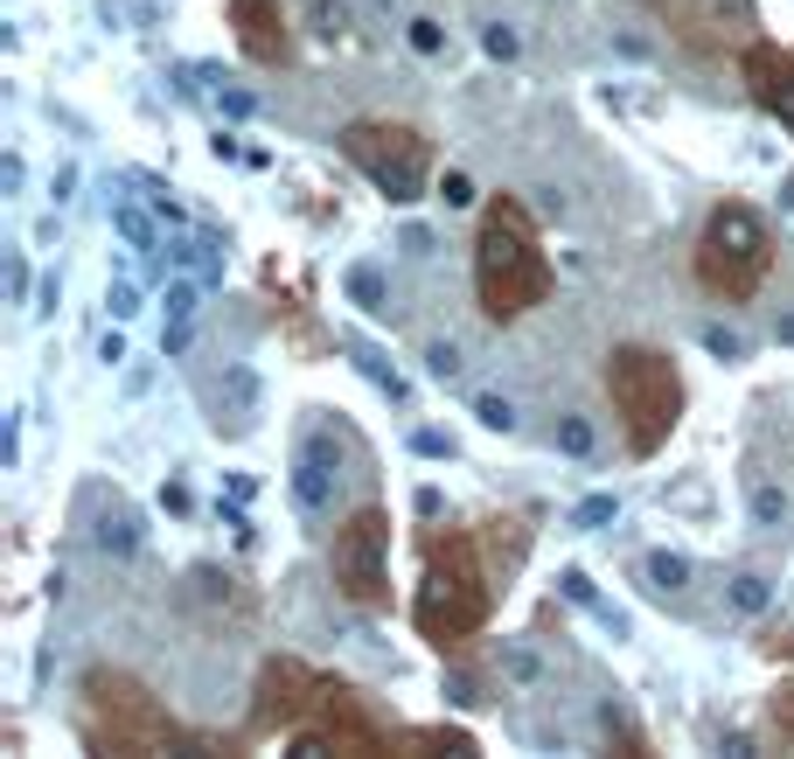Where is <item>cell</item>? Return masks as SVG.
I'll use <instances>...</instances> for the list:
<instances>
[{"label": "cell", "mask_w": 794, "mask_h": 759, "mask_svg": "<svg viewBox=\"0 0 794 759\" xmlns=\"http://www.w3.org/2000/svg\"><path fill=\"white\" fill-rule=\"evenodd\" d=\"M425 370L440 376V384H446V376H460V349H453V341H425Z\"/></svg>", "instance_id": "4316f807"}, {"label": "cell", "mask_w": 794, "mask_h": 759, "mask_svg": "<svg viewBox=\"0 0 794 759\" xmlns=\"http://www.w3.org/2000/svg\"><path fill=\"white\" fill-rule=\"evenodd\" d=\"M320 682L314 669H300V662H272V669L258 676V717L265 725H307L314 704H320Z\"/></svg>", "instance_id": "8fae6325"}, {"label": "cell", "mask_w": 794, "mask_h": 759, "mask_svg": "<svg viewBox=\"0 0 794 759\" xmlns=\"http://www.w3.org/2000/svg\"><path fill=\"white\" fill-rule=\"evenodd\" d=\"M196 300H202V287H196V279H167L161 307H167V320H196Z\"/></svg>", "instance_id": "603a6c76"}, {"label": "cell", "mask_w": 794, "mask_h": 759, "mask_svg": "<svg viewBox=\"0 0 794 759\" xmlns=\"http://www.w3.org/2000/svg\"><path fill=\"white\" fill-rule=\"evenodd\" d=\"M502 669H509V676H523V682H537V676H544V662L529 655V649H502Z\"/></svg>", "instance_id": "4dcf8cb0"}, {"label": "cell", "mask_w": 794, "mask_h": 759, "mask_svg": "<svg viewBox=\"0 0 794 759\" xmlns=\"http://www.w3.org/2000/svg\"><path fill=\"white\" fill-rule=\"evenodd\" d=\"M35 300H43V307H35V314H56V300H63V279H56V272H49V279H43V287H35Z\"/></svg>", "instance_id": "f35d334b"}, {"label": "cell", "mask_w": 794, "mask_h": 759, "mask_svg": "<svg viewBox=\"0 0 794 759\" xmlns=\"http://www.w3.org/2000/svg\"><path fill=\"white\" fill-rule=\"evenodd\" d=\"M217 105L231 112V119H244V112H252V91H217Z\"/></svg>", "instance_id": "ab89813d"}, {"label": "cell", "mask_w": 794, "mask_h": 759, "mask_svg": "<svg viewBox=\"0 0 794 759\" xmlns=\"http://www.w3.org/2000/svg\"><path fill=\"white\" fill-rule=\"evenodd\" d=\"M746 84H752V98H760V112H773L781 126H794V56L787 49L752 43L746 49Z\"/></svg>", "instance_id": "7c38bea8"}, {"label": "cell", "mask_w": 794, "mask_h": 759, "mask_svg": "<svg viewBox=\"0 0 794 759\" xmlns=\"http://www.w3.org/2000/svg\"><path fill=\"white\" fill-rule=\"evenodd\" d=\"M607 390H614L620 419H628V446L634 453H655L676 432L684 384H676L669 355H655V349H614L607 355Z\"/></svg>", "instance_id": "7a4b0ae2"}, {"label": "cell", "mask_w": 794, "mask_h": 759, "mask_svg": "<svg viewBox=\"0 0 794 759\" xmlns=\"http://www.w3.org/2000/svg\"><path fill=\"white\" fill-rule=\"evenodd\" d=\"M475 287H481V314L488 320H516L544 300L551 287V265L537 252V231H529V210L523 202H495L481 217V237H475Z\"/></svg>", "instance_id": "6da1fadb"}, {"label": "cell", "mask_w": 794, "mask_h": 759, "mask_svg": "<svg viewBox=\"0 0 794 759\" xmlns=\"http://www.w3.org/2000/svg\"><path fill=\"white\" fill-rule=\"evenodd\" d=\"M49 196H56V210H63V202H70V196H78V161H63V167H56V182H49Z\"/></svg>", "instance_id": "1f68e13d"}, {"label": "cell", "mask_w": 794, "mask_h": 759, "mask_svg": "<svg viewBox=\"0 0 794 759\" xmlns=\"http://www.w3.org/2000/svg\"><path fill=\"white\" fill-rule=\"evenodd\" d=\"M446 704H453V711H467V704H481V697H475V682H467V676H446Z\"/></svg>", "instance_id": "d590c367"}, {"label": "cell", "mask_w": 794, "mask_h": 759, "mask_svg": "<svg viewBox=\"0 0 794 759\" xmlns=\"http://www.w3.org/2000/svg\"><path fill=\"white\" fill-rule=\"evenodd\" d=\"M599 446V432L593 419H558V453H572V460H585V453Z\"/></svg>", "instance_id": "7402d4cb"}, {"label": "cell", "mask_w": 794, "mask_h": 759, "mask_svg": "<svg viewBox=\"0 0 794 759\" xmlns=\"http://www.w3.org/2000/svg\"><path fill=\"white\" fill-rule=\"evenodd\" d=\"M405 252H411V258L432 252V231H425V223H411V231H405Z\"/></svg>", "instance_id": "b9f144b4"}, {"label": "cell", "mask_w": 794, "mask_h": 759, "mask_svg": "<svg viewBox=\"0 0 794 759\" xmlns=\"http://www.w3.org/2000/svg\"><path fill=\"white\" fill-rule=\"evenodd\" d=\"M161 349H167V355H182V349H188V320H167V335H161Z\"/></svg>", "instance_id": "60d3db41"}, {"label": "cell", "mask_w": 794, "mask_h": 759, "mask_svg": "<svg viewBox=\"0 0 794 759\" xmlns=\"http://www.w3.org/2000/svg\"><path fill=\"white\" fill-rule=\"evenodd\" d=\"M231 22H237V43H244L252 63H279V56H287V28H279V8H272V0H237Z\"/></svg>", "instance_id": "4fadbf2b"}, {"label": "cell", "mask_w": 794, "mask_h": 759, "mask_svg": "<svg viewBox=\"0 0 794 759\" xmlns=\"http://www.w3.org/2000/svg\"><path fill=\"white\" fill-rule=\"evenodd\" d=\"M669 14V28L697 49H725V43H746L752 28V0H655Z\"/></svg>", "instance_id": "9c48e42d"}, {"label": "cell", "mask_w": 794, "mask_h": 759, "mask_svg": "<svg viewBox=\"0 0 794 759\" xmlns=\"http://www.w3.org/2000/svg\"><path fill=\"white\" fill-rule=\"evenodd\" d=\"M440 202H446V210H467V202H475V182H467L460 167H446V182H440Z\"/></svg>", "instance_id": "f1b7e54d"}, {"label": "cell", "mask_w": 794, "mask_h": 759, "mask_svg": "<svg viewBox=\"0 0 794 759\" xmlns=\"http://www.w3.org/2000/svg\"><path fill=\"white\" fill-rule=\"evenodd\" d=\"M223 390H231V411H237L231 425H252L258 419V376L237 363V370H223Z\"/></svg>", "instance_id": "2e32d148"}, {"label": "cell", "mask_w": 794, "mask_h": 759, "mask_svg": "<svg viewBox=\"0 0 794 759\" xmlns=\"http://www.w3.org/2000/svg\"><path fill=\"white\" fill-rule=\"evenodd\" d=\"M335 585L355 606H376L390 585V516L384 509H355V516L335 529Z\"/></svg>", "instance_id": "8992f818"}, {"label": "cell", "mask_w": 794, "mask_h": 759, "mask_svg": "<svg viewBox=\"0 0 794 759\" xmlns=\"http://www.w3.org/2000/svg\"><path fill=\"white\" fill-rule=\"evenodd\" d=\"M384 738H376V725L363 711H355L349 690H320L314 704V725L293 732V759H320V752H376Z\"/></svg>", "instance_id": "ba28073f"}, {"label": "cell", "mask_w": 794, "mask_h": 759, "mask_svg": "<svg viewBox=\"0 0 794 759\" xmlns=\"http://www.w3.org/2000/svg\"><path fill=\"white\" fill-rule=\"evenodd\" d=\"M112 231H119L132 252H147V244H154V231H147V217H140V210H112Z\"/></svg>", "instance_id": "484cf974"}, {"label": "cell", "mask_w": 794, "mask_h": 759, "mask_svg": "<svg viewBox=\"0 0 794 759\" xmlns=\"http://www.w3.org/2000/svg\"><path fill=\"white\" fill-rule=\"evenodd\" d=\"M475 419H481L488 432H516V405H509L502 390H481V397H475Z\"/></svg>", "instance_id": "44dd1931"}, {"label": "cell", "mask_w": 794, "mask_h": 759, "mask_svg": "<svg viewBox=\"0 0 794 759\" xmlns=\"http://www.w3.org/2000/svg\"><path fill=\"white\" fill-rule=\"evenodd\" d=\"M767 265H773L767 223L752 217L746 202H725V210L704 223V244H697V279H704L711 293H725V300H746V293H760Z\"/></svg>", "instance_id": "277c9868"}, {"label": "cell", "mask_w": 794, "mask_h": 759, "mask_svg": "<svg viewBox=\"0 0 794 759\" xmlns=\"http://www.w3.org/2000/svg\"><path fill=\"white\" fill-rule=\"evenodd\" d=\"M98 550H105V558H132V550H140V516L105 509V516H98Z\"/></svg>", "instance_id": "5bb4252c"}, {"label": "cell", "mask_w": 794, "mask_h": 759, "mask_svg": "<svg viewBox=\"0 0 794 759\" xmlns=\"http://www.w3.org/2000/svg\"><path fill=\"white\" fill-rule=\"evenodd\" d=\"M746 502H752V523H760V529H781V523H787V488L752 481V488H746Z\"/></svg>", "instance_id": "e0dca14e"}, {"label": "cell", "mask_w": 794, "mask_h": 759, "mask_svg": "<svg viewBox=\"0 0 794 759\" xmlns=\"http://www.w3.org/2000/svg\"><path fill=\"white\" fill-rule=\"evenodd\" d=\"M411 49H419V56H440L446 49V28L440 22H411Z\"/></svg>", "instance_id": "f546056e"}, {"label": "cell", "mask_w": 794, "mask_h": 759, "mask_svg": "<svg viewBox=\"0 0 794 759\" xmlns=\"http://www.w3.org/2000/svg\"><path fill=\"white\" fill-rule=\"evenodd\" d=\"M105 307H112V320H132V314H140V287H132V279L105 287Z\"/></svg>", "instance_id": "83f0119b"}, {"label": "cell", "mask_w": 794, "mask_h": 759, "mask_svg": "<svg viewBox=\"0 0 794 759\" xmlns=\"http://www.w3.org/2000/svg\"><path fill=\"white\" fill-rule=\"evenodd\" d=\"M8 300H28V265L8 258Z\"/></svg>", "instance_id": "74e56055"}, {"label": "cell", "mask_w": 794, "mask_h": 759, "mask_svg": "<svg viewBox=\"0 0 794 759\" xmlns=\"http://www.w3.org/2000/svg\"><path fill=\"white\" fill-rule=\"evenodd\" d=\"M349 300L363 314H390L384 307V279H376V265H349Z\"/></svg>", "instance_id": "ac0fdd59"}, {"label": "cell", "mask_w": 794, "mask_h": 759, "mask_svg": "<svg viewBox=\"0 0 794 759\" xmlns=\"http://www.w3.org/2000/svg\"><path fill=\"white\" fill-rule=\"evenodd\" d=\"M481 49H488V56H495V63H509V56H516V49H523V35H516V28H509V22H488V28H481Z\"/></svg>", "instance_id": "d4e9b609"}, {"label": "cell", "mask_w": 794, "mask_h": 759, "mask_svg": "<svg viewBox=\"0 0 794 759\" xmlns=\"http://www.w3.org/2000/svg\"><path fill=\"white\" fill-rule=\"evenodd\" d=\"M558 585H564V599H572V606H593V579H585V572H564Z\"/></svg>", "instance_id": "e575fe53"}, {"label": "cell", "mask_w": 794, "mask_h": 759, "mask_svg": "<svg viewBox=\"0 0 794 759\" xmlns=\"http://www.w3.org/2000/svg\"><path fill=\"white\" fill-rule=\"evenodd\" d=\"M342 154L376 182V196H390V202H419V188H425V140H419L411 126L363 119V126H349V132H342Z\"/></svg>", "instance_id": "5b68a950"}, {"label": "cell", "mask_w": 794, "mask_h": 759, "mask_svg": "<svg viewBox=\"0 0 794 759\" xmlns=\"http://www.w3.org/2000/svg\"><path fill=\"white\" fill-rule=\"evenodd\" d=\"M773 717H787V732H794V697H781V704H773Z\"/></svg>", "instance_id": "7bdbcfd3"}, {"label": "cell", "mask_w": 794, "mask_h": 759, "mask_svg": "<svg viewBox=\"0 0 794 759\" xmlns=\"http://www.w3.org/2000/svg\"><path fill=\"white\" fill-rule=\"evenodd\" d=\"M98 363H105V370H119V363H126V335H119V328H105V341H98Z\"/></svg>", "instance_id": "836d02e7"}, {"label": "cell", "mask_w": 794, "mask_h": 759, "mask_svg": "<svg viewBox=\"0 0 794 759\" xmlns=\"http://www.w3.org/2000/svg\"><path fill=\"white\" fill-rule=\"evenodd\" d=\"M342 481H349L342 440H335V432H307V446H300V460H293V502L307 509V516H328L335 495H342Z\"/></svg>", "instance_id": "30bf717a"}, {"label": "cell", "mask_w": 794, "mask_h": 759, "mask_svg": "<svg viewBox=\"0 0 794 759\" xmlns=\"http://www.w3.org/2000/svg\"><path fill=\"white\" fill-rule=\"evenodd\" d=\"M91 697L105 711V746L112 752H175V725L140 682L126 676H91Z\"/></svg>", "instance_id": "52a82bcc"}, {"label": "cell", "mask_w": 794, "mask_h": 759, "mask_svg": "<svg viewBox=\"0 0 794 759\" xmlns=\"http://www.w3.org/2000/svg\"><path fill=\"white\" fill-rule=\"evenodd\" d=\"M481 620H488V572H481L475 544L467 537L432 544L425 585H419V628L432 641H460V634H475Z\"/></svg>", "instance_id": "3957f363"}, {"label": "cell", "mask_w": 794, "mask_h": 759, "mask_svg": "<svg viewBox=\"0 0 794 759\" xmlns=\"http://www.w3.org/2000/svg\"><path fill=\"white\" fill-rule=\"evenodd\" d=\"M732 606H739V614H767V606H773V585L760 572H739V579H732Z\"/></svg>", "instance_id": "d6986e66"}, {"label": "cell", "mask_w": 794, "mask_h": 759, "mask_svg": "<svg viewBox=\"0 0 794 759\" xmlns=\"http://www.w3.org/2000/svg\"><path fill=\"white\" fill-rule=\"evenodd\" d=\"M411 446H419L425 460H446V453H453V446H446V432H411Z\"/></svg>", "instance_id": "8d00e7d4"}, {"label": "cell", "mask_w": 794, "mask_h": 759, "mask_svg": "<svg viewBox=\"0 0 794 759\" xmlns=\"http://www.w3.org/2000/svg\"><path fill=\"white\" fill-rule=\"evenodd\" d=\"M641 572H649L655 593H684V585H690V558H684V550H649Z\"/></svg>", "instance_id": "9a60e30c"}, {"label": "cell", "mask_w": 794, "mask_h": 759, "mask_svg": "<svg viewBox=\"0 0 794 759\" xmlns=\"http://www.w3.org/2000/svg\"><path fill=\"white\" fill-rule=\"evenodd\" d=\"M314 35H328V43H335V35H342V8H328V0H314Z\"/></svg>", "instance_id": "d6a6232c"}, {"label": "cell", "mask_w": 794, "mask_h": 759, "mask_svg": "<svg viewBox=\"0 0 794 759\" xmlns=\"http://www.w3.org/2000/svg\"><path fill=\"white\" fill-rule=\"evenodd\" d=\"M704 355H717V363H746V335L725 328V320H711V328H704Z\"/></svg>", "instance_id": "ffe728a7"}, {"label": "cell", "mask_w": 794, "mask_h": 759, "mask_svg": "<svg viewBox=\"0 0 794 759\" xmlns=\"http://www.w3.org/2000/svg\"><path fill=\"white\" fill-rule=\"evenodd\" d=\"M614 516H620L614 495H585V502L572 509V529H599V523H614Z\"/></svg>", "instance_id": "cb8c5ba5"}]
</instances>
